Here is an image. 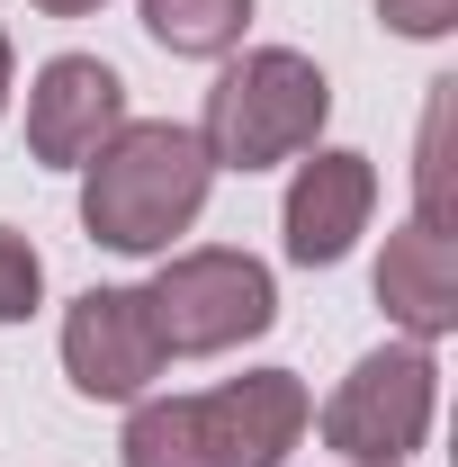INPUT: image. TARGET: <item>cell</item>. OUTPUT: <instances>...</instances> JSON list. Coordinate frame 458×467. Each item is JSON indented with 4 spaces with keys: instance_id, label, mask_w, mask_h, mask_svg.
Wrapping results in <instances>:
<instances>
[{
    "instance_id": "9",
    "label": "cell",
    "mask_w": 458,
    "mask_h": 467,
    "mask_svg": "<svg viewBox=\"0 0 458 467\" xmlns=\"http://www.w3.org/2000/svg\"><path fill=\"white\" fill-rule=\"evenodd\" d=\"M378 306H387V324L404 342L432 350L458 324V243L432 234V225L387 234V252H378Z\"/></svg>"
},
{
    "instance_id": "13",
    "label": "cell",
    "mask_w": 458,
    "mask_h": 467,
    "mask_svg": "<svg viewBox=\"0 0 458 467\" xmlns=\"http://www.w3.org/2000/svg\"><path fill=\"white\" fill-rule=\"evenodd\" d=\"M378 18L396 36H450L458 27V0H378Z\"/></svg>"
},
{
    "instance_id": "5",
    "label": "cell",
    "mask_w": 458,
    "mask_h": 467,
    "mask_svg": "<svg viewBox=\"0 0 458 467\" xmlns=\"http://www.w3.org/2000/svg\"><path fill=\"white\" fill-rule=\"evenodd\" d=\"M432 405H441V368L422 342H387L369 350L333 387L324 405V450H342L350 467H404L432 431Z\"/></svg>"
},
{
    "instance_id": "11",
    "label": "cell",
    "mask_w": 458,
    "mask_h": 467,
    "mask_svg": "<svg viewBox=\"0 0 458 467\" xmlns=\"http://www.w3.org/2000/svg\"><path fill=\"white\" fill-rule=\"evenodd\" d=\"M46 306V261L18 225H0V324H27Z\"/></svg>"
},
{
    "instance_id": "6",
    "label": "cell",
    "mask_w": 458,
    "mask_h": 467,
    "mask_svg": "<svg viewBox=\"0 0 458 467\" xmlns=\"http://www.w3.org/2000/svg\"><path fill=\"white\" fill-rule=\"evenodd\" d=\"M63 378L90 405H135L162 378V342H153L144 288H81L63 306Z\"/></svg>"
},
{
    "instance_id": "8",
    "label": "cell",
    "mask_w": 458,
    "mask_h": 467,
    "mask_svg": "<svg viewBox=\"0 0 458 467\" xmlns=\"http://www.w3.org/2000/svg\"><path fill=\"white\" fill-rule=\"evenodd\" d=\"M369 207H378V162L369 153H315V162H297L287 180V261H306V270H333L350 243L369 234Z\"/></svg>"
},
{
    "instance_id": "2",
    "label": "cell",
    "mask_w": 458,
    "mask_h": 467,
    "mask_svg": "<svg viewBox=\"0 0 458 467\" xmlns=\"http://www.w3.org/2000/svg\"><path fill=\"white\" fill-rule=\"evenodd\" d=\"M207 180H216V162H207L198 126L126 117L81 162V225L109 252H172V234H189L207 207Z\"/></svg>"
},
{
    "instance_id": "12",
    "label": "cell",
    "mask_w": 458,
    "mask_h": 467,
    "mask_svg": "<svg viewBox=\"0 0 458 467\" xmlns=\"http://www.w3.org/2000/svg\"><path fill=\"white\" fill-rule=\"evenodd\" d=\"M450 90L458 81H441V99H432V117H422V216L413 225H432V234H450Z\"/></svg>"
},
{
    "instance_id": "4",
    "label": "cell",
    "mask_w": 458,
    "mask_h": 467,
    "mask_svg": "<svg viewBox=\"0 0 458 467\" xmlns=\"http://www.w3.org/2000/svg\"><path fill=\"white\" fill-rule=\"evenodd\" d=\"M144 315H153L162 359H207V350L270 333L279 324V288H270V270L252 252H180V261L153 270Z\"/></svg>"
},
{
    "instance_id": "3",
    "label": "cell",
    "mask_w": 458,
    "mask_h": 467,
    "mask_svg": "<svg viewBox=\"0 0 458 467\" xmlns=\"http://www.w3.org/2000/svg\"><path fill=\"white\" fill-rule=\"evenodd\" d=\"M324 117H333V81L297 55V46H261V55H243L207 90L198 144H207L216 171H270V162L315 153Z\"/></svg>"
},
{
    "instance_id": "10",
    "label": "cell",
    "mask_w": 458,
    "mask_h": 467,
    "mask_svg": "<svg viewBox=\"0 0 458 467\" xmlns=\"http://www.w3.org/2000/svg\"><path fill=\"white\" fill-rule=\"evenodd\" d=\"M144 27L162 55H189V63H216L243 46L252 27V0H144Z\"/></svg>"
},
{
    "instance_id": "14",
    "label": "cell",
    "mask_w": 458,
    "mask_h": 467,
    "mask_svg": "<svg viewBox=\"0 0 458 467\" xmlns=\"http://www.w3.org/2000/svg\"><path fill=\"white\" fill-rule=\"evenodd\" d=\"M36 9H46V18H90L99 0H36Z\"/></svg>"
},
{
    "instance_id": "7",
    "label": "cell",
    "mask_w": 458,
    "mask_h": 467,
    "mask_svg": "<svg viewBox=\"0 0 458 467\" xmlns=\"http://www.w3.org/2000/svg\"><path fill=\"white\" fill-rule=\"evenodd\" d=\"M126 126V81L99 55H55L27 90V153L46 171H81L99 144Z\"/></svg>"
},
{
    "instance_id": "15",
    "label": "cell",
    "mask_w": 458,
    "mask_h": 467,
    "mask_svg": "<svg viewBox=\"0 0 458 467\" xmlns=\"http://www.w3.org/2000/svg\"><path fill=\"white\" fill-rule=\"evenodd\" d=\"M0 109H9V36H0Z\"/></svg>"
},
{
    "instance_id": "1",
    "label": "cell",
    "mask_w": 458,
    "mask_h": 467,
    "mask_svg": "<svg viewBox=\"0 0 458 467\" xmlns=\"http://www.w3.org/2000/svg\"><path fill=\"white\" fill-rule=\"evenodd\" d=\"M306 422H315L306 378L252 368V378H225L216 396H135L117 459L126 467H287Z\"/></svg>"
}]
</instances>
